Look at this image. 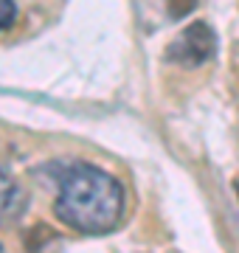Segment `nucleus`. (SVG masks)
<instances>
[{
    "mask_svg": "<svg viewBox=\"0 0 239 253\" xmlns=\"http://www.w3.org/2000/svg\"><path fill=\"white\" fill-rule=\"evenodd\" d=\"M54 211L79 234H107L124 217V189L93 163H65L56 180Z\"/></svg>",
    "mask_w": 239,
    "mask_h": 253,
    "instance_id": "obj_1",
    "label": "nucleus"
},
{
    "mask_svg": "<svg viewBox=\"0 0 239 253\" xmlns=\"http://www.w3.org/2000/svg\"><path fill=\"white\" fill-rule=\"evenodd\" d=\"M26 203H28L26 189L0 169V225L17 222L23 217V211H26Z\"/></svg>",
    "mask_w": 239,
    "mask_h": 253,
    "instance_id": "obj_3",
    "label": "nucleus"
},
{
    "mask_svg": "<svg viewBox=\"0 0 239 253\" xmlns=\"http://www.w3.org/2000/svg\"><path fill=\"white\" fill-rule=\"evenodd\" d=\"M166 6H169V14H172V17L180 20L197 6V0H166Z\"/></svg>",
    "mask_w": 239,
    "mask_h": 253,
    "instance_id": "obj_4",
    "label": "nucleus"
},
{
    "mask_svg": "<svg viewBox=\"0 0 239 253\" xmlns=\"http://www.w3.org/2000/svg\"><path fill=\"white\" fill-rule=\"evenodd\" d=\"M17 14V6H14V0H0V31L6 26H11V20Z\"/></svg>",
    "mask_w": 239,
    "mask_h": 253,
    "instance_id": "obj_5",
    "label": "nucleus"
},
{
    "mask_svg": "<svg viewBox=\"0 0 239 253\" xmlns=\"http://www.w3.org/2000/svg\"><path fill=\"white\" fill-rule=\"evenodd\" d=\"M214 51H217V37H214L211 26L208 23H192L169 42L166 59L186 65V68H194V65L208 62L214 56Z\"/></svg>",
    "mask_w": 239,
    "mask_h": 253,
    "instance_id": "obj_2",
    "label": "nucleus"
}]
</instances>
